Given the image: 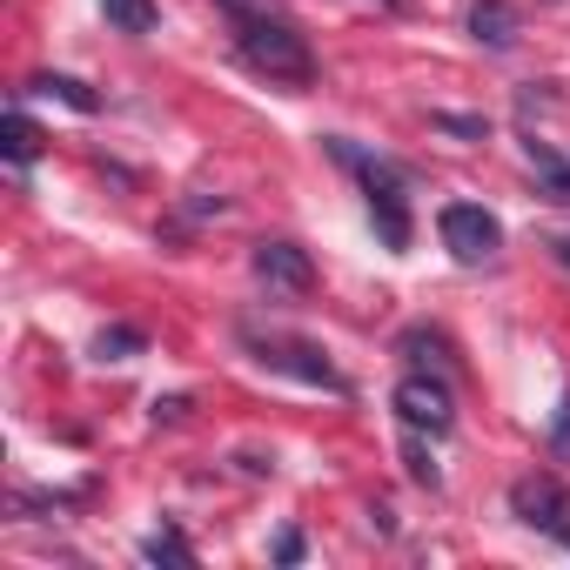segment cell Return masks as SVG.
Masks as SVG:
<instances>
[{
	"instance_id": "obj_10",
	"label": "cell",
	"mask_w": 570,
	"mask_h": 570,
	"mask_svg": "<svg viewBox=\"0 0 570 570\" xmlns=\"http://www.w3.org/2000/svg\"><path fill=\"white\" fill-rule=\"evenodd\" d=\"M35 88H41V95H61V101H68V108H81V115H95V108H101L75 75H48V81H35Z\"/></svg>"
},
{
	"instance_id": "obj_13",
	"label": "cell",
	"mask_w": 570,
	"mask_h": 570,
	"mask_svg": "<svg viewBox=\"0 0 570 570\" xmlns=\"http://www.w3.org/2000/svg\"><path fill=\"white\" fill-rule=\"evenodd\" d=\"M436 128H450V135H483V121H470V115H436Z\"/></svg>"
},
{
	"instance_id": "obj_1",
	"label": "cell",
	"mask_w": 570,
	"mask_h": 570,
	"mask_svg": "<svg viewBox=\"0 0 570 570\" xmlns=\"http://www.w3.org/2000/svg\"><path fill=\"white\" fill-rule=\"evenodd\" d=\"M228 28H235V55H242L255 75L289 81V88H309V81H316V55H309V41L296 35V21L282 14V8H268V14H235Z\"/></svg>"
},
{
	"instance_id": "obj_8",
	"label": "cell",
	"mask_w": 570,
	"mask_h": 570,
	"mask_svg": "<svg viewBox=\"0 0 570 570\" xmlns=\"http://www.w3.org/2000/svg\"><path fill=\"white\" fill-rule=\"evenodd\" d=\"M101 14L121 35H155V0H101Z\"/></svg>"
},
{
	"instance_id": "obj_3",
	"label": "cell",
	"mask_w": 570,
	"mask_h": 570,
	"mask_svg": "<svg viewBox=\"0 0 570 570\" xmlns=\"http://www.w3.org/2000/svg\"><path fill=\"white\" fill-rule=\"evenodd\" d=\"M390 410H396L403 430H416V436H450V423H456V396H450V383H443V376H423V370L396 383Z\"/></svg>"
},
{
	"instance_id": "obj_15",
	"label": "cell",
	"mask_w": 570,
	"mask_h": 570,
	"mask_svg": "<svg viewBox=\"0 0 570 570\" xmlns=\"http://www.w3.org/2000/svg\"><path fill=\"white\" fill-rule=\"evenodd\" d=\"M550 255H557V262L570 268V235H550Z\"/></svg>"
},
{
	"instance_id": "obj_4",
	"label": "cell",
	"mask_w": 570,
	"mask_h": 570,
	"mask_svg": "<svg viewBox=\"0 0 570 570\" xmlns=\"http://www.w3.org/2000/svg\"><path fill=\"white\" fill-rule=\"evenodd\" d=\"M510 510H517V523H530V530H543V537H557L570 550V490L557 476H517Z\"/></svg>"
},
{
	"instance_id": "obj_12",
	"label": "cell",
	"mask_w": 570,
	"mask_h": 570,
	"mask_svg": "<svg viewBox=\"0 0 570 570\" xmlns=\"http://www.w3.org/2000/svg\"><path fill=\"white\" fill-rule=\"evenodd\" d=\"M95 350H101V356H115V363H121V356H128V350H141V330H101V343H95Z\"/></svg>"
},
{
	"instance_id": "obj_14",
	"label": "cell",
	"mask_w": 570,
	"mask_h": 570,
	"mask_svg": "<svg viewBox=\"0 0 570 570\" xmlns=\"http://www.w3.org/2000/svg\"><path fill=\"white\" fill-rule=\"evenodd\" d=\"M181 410H188V396H161V403H155V416H161V423H175Z\"/></svg>"
},
{
	"instance_id": "obj_7",
	"label": "cell",
	"mask_w": 570,
	"mask_h": 570,
	"mask_svg": "<svg viewBox=\"0 0 570 570\" xmlns=\"http://www.w3.org/2000/svg\"><path fill=\"white\" fill-rule=\"evenodd\" d=\"M470 35H476L483 48H510V41L523 35V14L510 8V0H476V8H470Z\"/></svg>"
},
{
	"instance_id": "obj_9",
	"label": "cell",
	"mask_w": 570,
	"mask_h": 570,
	"mask_svg": "<svg viewBox=\"0 0 570 570\" xmlns=\"http://www.w3.org/2000/svg\"><path fill=\"white\" fill-rule=\"evenodd\" d=\"M35 155H41V128L14 108V115H8V161H21V168H28Z\"/></svg>"
},
{
	"instance_id": "obj_2",
	"label": "cell",
	"mask_w": 570,
	"mask_h": 570,
	"mask_svg": "<svg viewBox=\"0 0 570 570\" xmlns=\"http://www.w3.org/2000/svg\"><path fill=\"white\" fill-rule=\"evenodd\" d=\"M436 235H443V248H450L456 262H470V268L503 248V222H497L490 208H476V202H443Z\"/></svg>"
},
{
	"instance_id": "obj_6",
	"label": "cell",
	"mask_w": 570,
	"mask_h": 570,
	"mask_svg": "<svg viewBox=\"0 0 570 570\" xmlns=\"http://www.w3.org/2000/svg\"><path fill=\"white\" fill-rule=\"evenodd\" d=\"M262 363H275V370H289V376H303V383H323V390H343V376L323 363V350H309V343H262Z\"/></svg>"
},
{
	"instance_id": "obj_11",
	"label": "cell",
	"mask_w": 570,
	"mask_h": 570,
	"mask_svg": "<svg viewBox=\"0 0 570 570\" xmlns=\"http://www.w3.org/2000/svg\"><path fill=\"white\" fill-rule=\"evenodd\" d=\"M141 557H148V563H188V543H181L175 530H155V537L141 543Z\"/></svg>"
},
{
	"instance_id": "obj_5",
	"label": "cell",
	"mask_w": 570,
	"mask_h": 570,
	"mask_svg": "<svg viewBox=\"0 0 570 570\" xmlns=\"http://www.w3.org/2000/svg\"><path fill=\"white\" fill-rule=\"evenodd\" d=\"M255 275L268 282V289H282V296H309L316 262H309V248H296V242H262V248H255Z\"/></svg>"
}]
</instances>
